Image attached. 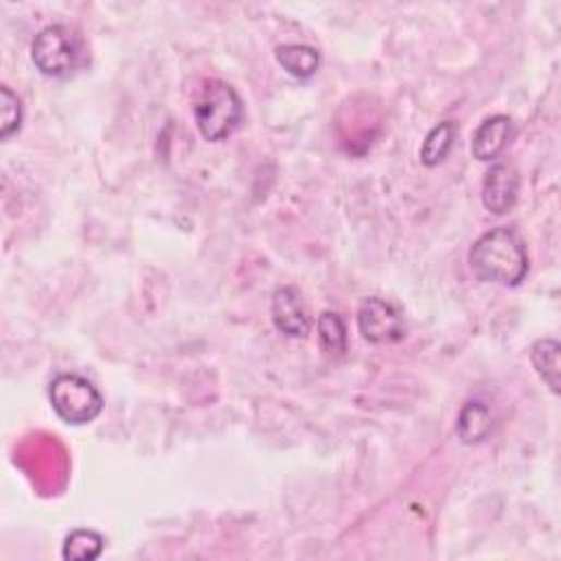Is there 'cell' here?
I'll return each instance as SVG.
<instances>
[{
  "instance_id": "obj_1",
  "label": "cell",
  "mask_w": 561,
  "mask_h": 561,
  "mask_svg": "<svg viewBox=\"0 0 561 561\" xmlns=\"http://www.w3.org/2000/svg\"><path fill=\"white\" fill-rule=\"evenodd\" d=\"M469 268L485 283L520 285L528 275V253L522 237L507 229H491L469 248Z\"/></svg>"
},
{
  "instance_id": "obj_2",
  "label": "cell",
  "mask_w": 561,
  "mask_h": 561,
  "mask_svg": "<svg viewBox=\"0 0 561 561\" xmlns=\"http://www.w3.org/2000/svg\"><path fill=\"white\" fill-rule=\"evenodd\" d=\"M194 117L200 134L211 143H220L240 127L244 103L231 84L211 80L205 84L200 99L194 106Z\"/></svg>"
},
{
  "instance_id": "obj_3",
  "label": "cell",
  "mask_w": 561,
  "mask_h": 561,
  "mask_svg": "<svg viewBox=\"0 0 561 561\" xmlns=\"http://www.w3.org/2000/svg\"><path fill=\"white\" fill-rule=\"evenodd\" d=\"M49 402L56 415L69 426L90 424L103 411V398L97 387L77 373H62L51 382Z\"/></svg>"
},
{
  "instance_id": "obj_4",
  "label": "cell",
  "mask_w": 561,
  "mask_h": 561,
  "mask_svg": "<svg viewBox=\"0 0 561 561\" xmlns=\"http://www.w3.org/2000/svg\"><path fill=\"white\" fill-rule=\"evenodd\" d=\"M32 60L47 77H66L77 69L80 40L66 25H49L32 42Z\"/></svg>"
},
{
  "instance_id": "obj_5",
  "label": "cell",
  "mask_w": 561,
  "mask_h": 561,
  "mask_svg": "<svg viewBox=\"0 0 561 561\" xmlns=\"http://www.w3.org/2000/svg\"><path fill=\"white\" fill-rule=\"evenodd\" d=\"M357 327L370 344H395L406 336L402 314L380 296L364 298L357 312Z\"/></svg>"
},
{
  "instance_id": "obj_6",
  "label": "cell",
  "mask_w": 561,
  "mask_h": 561,
  "mask_svg": "<svg viewBox=\"0 0 561 561\" xmlns=\"http://www.w3.org/2000/svg\"><path fill=\"white\" fill-rule=\"evenodd\" d=\"M520 194V173L509 162H496L483 178V205L493 216L509 214Z\"/></svg>"
},
{
  "instance_id": "obj_7",
  "label": "cell",
  "mask_w": 561,
  "mask_h": 561,
  "mask_svg": "<svg viewBox=\"0 0 561 561\" xmlns=\"http://www.w3.org/2000/svg\"><path fill=\"white\" fill-rule=\"evenodd\" d=\"M272 322L275 327L288 336V338H305L309 333V316H307V307L303 301V294L292 288V285H283L272 294Z\"/></svg>"
},
{
  "instance_id": "obj_8",
  "label": "cell",
  "mask_w": 561,
  "mask_h": 561,
  "mask_svg": "<svg viewBox=\"0 0 561 561\" xmlns=\"http://www.w3.org/2000/svg\"><path fill=\"white\" fill-rule=\"evenodd\" d=\"M513 138V121L507 114L485 119L472 136V156L480 162L498 158Z\"/></svg>"
},
{
  "instance_id": "obj_9",
  "label": "cell",
  "mask_w": 561,
  "mask_h": 561,
  "mask_svg": "<svg viewBox=\"0 0 561 561\" xmlns=\"http://www.w3.org/2000/svg\"><path fill=\"white\" fill-rule=\"evenodd\" d=\"M491 430H493V419L487 404L474 400L461 408L456 419V432L465 446H478L487 441Z\"/></svg>"
},
{
  "instance_id": "obj_10",
  "label": "cell",
  "mask_w": 561,
  "mask_h": 561,
  "mask_svg": "<svg viewBox=\"0 0 561 561\" xmlns=\"http://www.w3.org/2000/svg\"><path fill=\"white\" fill-rule=\"evenodd\" d=\"M277 62L298 80L312 77L320 66V53L309 45H281L277 47Z\"/></svg>"
},
{
  "instance_id": "obj_11",
  "label": "cell",
  "mask_w": 561,
  "mask_h": 561,
  "mask_svg": "<svg viewBox=\"0 0 561 561\" xmlns=\"http://www.w3.org/2000/svg\"><path fill=\"white\" fill-rule=\"evenodd\" d=\"M559 342L552 338L537 340L530 346V362L537 370V376L546 382V387L557 395L559 393Z\"/></svg>"
},
{
  "instance_id": "obj_12",
  "label": "cell",
  "mask_w": 561,
  "mask_h": 561,
  "mask_svg": "<svg viewBox=\"0 0 561 561\" xmlns=\"http://www.w3.org/2000/svg\"><path fill=\"white\" fill-rule=\"evenodd\" d=\"M456 132H459V130H456V123H454V121H443V123L435 125V127L426 134L424 143H422V151H419L422 162H424L426 167H437V164H441V162L448 158V154L452 151V147H454Z\"/></svg>"
},
{
  "instance_id": "obj_13",
  "label": "cell",
  "mask_w": 561,
  "mask_h": 561,
  "mask_svg": "<svg viewBox=\"0 0 561 561\" xmlns=\"http://www.w3.org/2000/svg\"><path fill=\"white\" fill-rule=\"evenodd\" d=\"M106 539L101 533L90 528H77L66 535L62 557L66 561H93L103 552Z\"/></svg>"
},
{
  "instance_id": "obj_14",
  "label": "cell",
  "mask_w": 561,
  "mask_h": 561,
  "mask_svg": "<svg viewBox=\"0 0 561 561\" xmlns=\"http://www.w3.org/2000/svg\"><path fill=\"white\" fill-rule=\"evenodd\" d=\"M346 325L340 314L322 312L318 316V342L329 357H340L346 351Z\"/></svg>"
},
{
  "instance_id": "obj_15",
  "label": "cell",
  "mask_w": 561,
  "mask_h": 561,
  "mask_svg": "<svg viewBox=\"0 0 561 561\" xmlns=\"http://www.w3.org/2000/svg\"><path fill=\"white\" fill-rule=\"evenodd\" d=\"M23 125V106L19 95L10 88H0V136L10 138L14 136Z\"/></svg>"
}]
</instances>
